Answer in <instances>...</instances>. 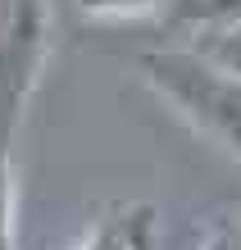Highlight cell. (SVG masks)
<instances>
[{
  "instance_id": "cell-1",
  "label": "cell",
  "mask_w": 241,
  "mask_h": 250,
  "mask_svg": "<svg viewBox=\"0 0 241 250\" xmlns=\"http://www.w3.org/2000/svg\"><path fill=\"white\" fill-rule=\"evenodd\" d=\"M141 73L155 91L187 119L200 137L241 159V73L209 60L205 50H150L141 55Z\"/></svg>"
},
{
  "instance_id": "cell-6",
  "label": "cell",
  "mask_w": 241,
  "mask_h": 250,
  "mask_svg": "<svg viewBox=\"0 0 241 250\" xmlns=\"http://www.w3.org/2000/svg\"><path fill=\"white\" fill-rule=\"evenodd\" d=\"M200 250H241V237H237L232 228H219V232H214V237H209Z\"/></svg>"
},
{
  "instance_id": "cell-2",
  "label": "cell",
  "mask_w": 241,
  "mask_h": 250,
  "mask_svg": "<svg viewBox=\"0 0 241 250\" xmlns=\"http://www.w3.org/2000/svg\"><path fill=\"white\" fill-rule=\"evenodd\" d=\"M46 0H0V146L14 141L46 64Z\"/></svg>"
},
{
  "instance_id": "cell-4",
  "label": "cell",
  "mask_w": 241,
  "mask_h": 250,
  "mask_svg": "<svg viewBox=\"0 0 241 250\" xmlns=\"http://www.w3.org/2000/svg\"><path fill=\"white\" fill-rule=\"evenodd\" d=\"M0 250H14V164H9V146H0Z\"/></svg>"
},
{
  "instance_id": "cell-5",
  "label": "cell",
  "mask_w": 241,
  "mask_h": 250,
  "mask_svg": "<svg viewBox=\"0 0 241 250\" xmlns=\"http://www.w3.org/2000/svg\"><path fill=\"white\" fill-rule=\"evenodd\" d=\"M164 0H78L82 14H91V19H123V14H150L159 9Z\"/></svg>"
},
{
  "instance_id": "cell-3",
  "label": "cell",
  "mask_w": 241,
  "mask_h": 250,
  "mask_svg": "<svg viewBox=\"0 0 241 250\" xmlns=\"http://www.w3.org/2000/svg\"><path fill=\"white\" fill-rule=\"evenodd\" d=\"M150 228H155V205H123L78 250H150Z\"/></svg>"
}]
</instances>
